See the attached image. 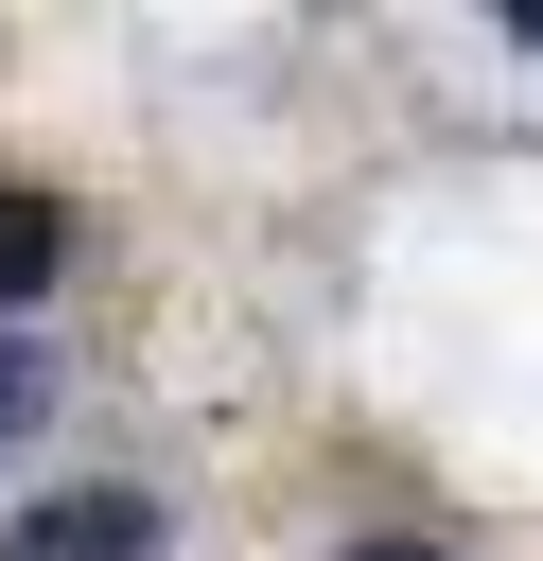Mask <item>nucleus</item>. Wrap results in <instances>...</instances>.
I'll return each instance as SVG.
<instances>
[{
    "instance_id": "1",
    "label": "nucleus",
    "mask_w": 543,
    "mask_h": 561,
    "mask_svg": "<svg viewBox=\"0 0 543 561\" xmlns=\"http://www.w3.org/2000/svg\"><path fill=\"white\" fill-rule=\"evenodd\" d=\"M0 561H158V491H53V508H18Z\"/></svg>"
},
{
    "instance_id": "2",
    "label": "nucleus",
    "mask_w": 543,
    "mask_h": 561,
    "mask_svg": "<svg viewBox=\"0 0 543 561\" xmlns=\"http://www.w3.org/2000/svg\"><path fill=\"white\" fill-rule=\"evenodd\" d=\"M53 280H70V193L0 175V316H18V298H53Z\"/></svg>"
},
{
    "instance_id": "3",
    "label": "nucleus",
    "mask_w": 543,
    "mask_h": 561,
    "mask_svg": "<svg viewBox=\"0 0 543 561\" xmlns=\"http://www.w3.org/2000/svg\"><path fill=\"white\" fill-rule=\"evenodd\" d=\"M35 403H53V368H35V351H0V456L35 438Z\"/></svg>"
},
{
    "instance_id": "4",
    "label": "nucleus",
    "mask_w": 543,
    "mask_h": 561,
    "mask_svg": "<svg viewBox=\"0 0 543 561\" xmlns=\"http://www.w3.org/2000/svg\"><path fill=\"white\" fill-rule=\"evenodd\" d=\"M350 561H438V543H420V526H368V543H350Z\"/></svg>"
}]
</instances>
